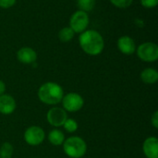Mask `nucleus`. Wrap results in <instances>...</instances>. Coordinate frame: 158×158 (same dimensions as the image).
I'll return each instance as SVG.
<instances>
[{
  "mask_svg": "<svg viewBox=\"0 0 158 158\" xmlns=\"http://www.w3.org/2000/svg\"><path fill=\"white\" fill-rule=\"evenodd\" d=\"M63 127H64L65 131H68L69 133H73L78 130L79 125H78V122L74 118H68L67 120L65 121V123L63 124Z\"/></svg>",
  "mask_w": 158,
  "mask_h": 158,
  "instance_id": "a211bd4d",
  "label": "nucleus"
},
{
  "mask_svg": "<svg viewBox=\"0 0 158 158\" xmlns=\"http://www.w3.org/2000/svg\"><path fill=\"white\" fill-rule=\"evenodd\" d=\"M143 152L147 158H158V139L148 137L143 144Z\"/></svg>",
  "mask_w": 158,
  "mask_h": 158,
  "instance_id": "f8f14e48",
  "label": "nucleus"
},
{
  "mask_svg": "<svg viewBox=\"0 0 158 158\" xmlns=\"http://www.w3.org/2000/svg\"><path fill=\"white\" fill-rule=\"evenodd\" d=\"M151 124L155 129H158V111H155L151 117Z\"/></svg>",
  "mask_w": 158,
  "mask_h": 158,
  "instance_id": "4be33fe9",
  "label": "nucleus"
},
{
  "mask_svg": "<svg viewBox=\"0 0 158 158\" xmlns=\"http://www.w3.org/2000/svg\"><path fill=\"white\" fill-rule=\"evenodd\" d=\"M95 3L96 0H77L79 10H82L84 12L92 11L95 6Z\"/></svg>",
  "mask_w": 158,
  "mask_h": 158,
  "instance_id": "f3484780",
  "label": "nucleus"
},
{
  "mask_svg": "<svg viewBox=\"0 0 158 158\" xmlns=\"http://www.w3.org/2000/svg\"><path fill=\"white\" fill-rule=\"evenodd\" d=\"M117 45H118V50L124 55L131 56L136 52V44L134 40L128 35L119 37L118 40Z\"/></svg>",
  "mask_w": 158,
  "mask_h": 158,
  "instance_id": "1a4fd4ad",
  "label": "nucleus"
},
{
  "mask_svg": "<svg viewBox=\"0 0 158 158\" xmlns=\"http://www.w3.org/2000/svg\"><path fill=\"white\" fill-rule=\"evenodd\" d=\"M14 148L10 143L6 142L0 146V158H12Z\"/></svg>",
  "mask_w": 158,
  "mask_h": 158,
  "instance_id": "dca6fc26",
  "label": "nucleus"
},
{
  "mask_svg": "<svg viewBox=\"0 0 158 158\" xmlns=\"http://www.w3.org/2000/svg\"><path fill=\"white\" fill-rule=\"evenodd\" d=\"M79 44L85 54L93 56L100 55L105 48V40L95 30H85L80 33Z\"/></svg>",
  "mask_w": 158,
  "mask_h": 158,
  "instance_id": "f257e3e1",
  "label": "nucleus"
},
{
  "mask_svg": "<svg viewBox=\"0 0 158 158\" xmlns=\"http://www.w3.org/2000/svg\"><path fill=\"white\" fill-rule=\"evenodd\" d=\"M16 1L17 0H0V7L5 9L9 8L16 4Z\"/></svg>",
  "mask_w": 158,
  "mask_h": 158,
  "instance_id": "412c9836",
  "label": "nucleus"
},
{
  "mask_svg": "<svg viewBox=\"0 0 158 158\" xmlns=\"http://www.w3.org/2000/svg\"><path fill=\"white\" fill-rule=\"evenodd\" d=\"M90 22V18L87 12L82 10L75 11L69 19V27L75 33H81L87 30Z\"/></svg>",
  "mask_w": 158,
  "mask_h": 158,
  "instance_id": "39448f33",
  "label": "nucleus"
},
{
  "mask_svg": "<svg viewBox=\"0 0 158 158\" xmlns=\"http://www.w3.org/2000/svg\"><path fill=\"white\" fill-rule=\"evenodd\" d=\"M17 107L16 100L10 94L0 95V114L7 116L12 114Z\"/></svg>",
  "mask_w": 158,
  "mask_h": 158,
  "instance_id": "9b49d317",
  "label": "nucleus"
},
{
  "mask_svg": "<svg viewBox=\"0 0 158 158\" xmlns=\"http://www.w3.org/2000/svg\"><path fill=\"white\" fill-rule=\"evenodd\" d=\"M62 108L67 112H77L81 110L84 105V99L77 93H69L64 94L62 98Z\"/></svg>",
  "mask_w": 158,
  "mask_h": 158,
  "instance_id": "0eeeda50",
  "label": "nucleus"
},
{
  "mask_svg": "<svg viewBox=\"0 0 158 158\" xmlns=\"http://www.w3.org/2000/svg\"><path fill=\"white\" fill-rule=\"evenodd\" d=\"M37 96L42 103L48 106H56L61 103L64 96V90L58 83L47 81L39 87Z\"/></svg>",
  "mask_w": 158,
  "mask_h": 158,
  "instance_id": "f03ea898",
  "label": "nucleus"
},
{
  "mask_svg": "<svg viewBox=\"0 0 158 158\" xmlns=\"http://www.w3.org/2000/svg\"><path fill=\"white\" fill-rule=\"evenodd\" d=\"M140 78L145 84H155L158 81V71L153 68H146L141 72Z\"/></svg>",
  "mask_w": 158,
  "mask_h": 158,
  "instance_id": "ddd939ff",
  "label": "nucleus"
},
{
  "mask_svg": "<svg viewBox=\"0 0 158 158\" xmlns=\"http://www.w3.org/2000/svg\"><path fill=\"white\" fill-rule=\"evenodd\" d=\"M23 138L28 145L38 146L44 143L45 139V132L43 128L33 125L26 129Z\"/></svg>",
  "mask_w": 158,
  "mask_h": 158,
  "instance_id": "423d86ee",
  "label": "nucleus"
},
{
  "mask_svg": "<svg viewBox=\"0 0 158 158\" xmlns=\"http://www.w3.org/2000/svg\"><path fill=\"white\" fill-rule=\"evenodd\" d=\"M64 153L70 158L83 157L87 152L86 142L79 136H71L63 143Z\"/></svg>",
  "mask_w": 158,
  "mask_h": 158,
  "instance_id": "7ed1b4c3",
  "label": "nucleus"
},
{
  "mask_svg": "<svg viewBox=\"0 0 158 158\" xmlns=\"http://www.w3.org/2000/svg\"><path fill=\"white\" fill-rule=\"evenodd\" d=\"M74 36H75V32L69 26L62 28L58 32V39L62 43L70 42L74 38Z\"/></svg>",
  "mask_w": 158,
  "mask_h": 158,
  "instance_id": "2eb2a0df",
  "label": "nucleus"
},
{
  "mask_svg": "<svg viewBox=\"0 0 158 158\" xmlns=\"http://www.w3.org/2000/svg\"><path fill=\"white\" fill-rule=\"evenodd\" d=\"M17 59L22 64H33L37 60V54L35 50L31 47H21L17 52Z\"/></svg>",
  "mask_w": 158,
  "mask_h": 158,
  "instance_id": "9d476101",
  "label": "nucleus"
},
{
  "mask_svg": "<svg viewBox=\"0 0 158 158\" xmlns=\"http://www.w3.org/2000/svg\"><path fill=\"white\" fill-rule=\"evenodd\" d=\"M138 57L147 63L155 62L158 59V45L153 42H145L136 48Z\"/></svg>",
  "mask_w": 158,
  "mask_h": 158,
  "instance_id": "20e7f679",
  "label": "nucleus"
},
{
  "mask_svg": "<svg viewBox=\"0 0 158 158\" xmlns=\"http://www.w3.org/2000/svg\"><path fill=\"white\" fill-rule=\"evenodd\" d=\"M141 5L145 8H154L158 5V0H140Z\"/></svg>",
  "mask_w": 158,
  "mask_h": 158,
  "instance_id": "aec40b11",
  "label": "nucleus"
},
{
  "mask_svg": "<svg viewBox=\"0 0 158 158\" xmlns=\"http://www.w3.org/2000/svg\"><path fill=\"white\" fill-rule=\"evenodd\" d=\"M48 141L54 146H60L65 141V134L58 129H54L48 133Z\"/></svg>",
  "mask_w": 158,
  "mask_h": 158,
  "instance_id": "4468645a",
  "label": "nucleus"
},
{
  "mask_svg": "<svg viewBox=\"0 0 158 158\" xmlns=\"http://www.w3.org/2000/svg\"><path fill=\"white\" fill-rule=\"evenodd\" d=\"M6 92V84L3 81L0 80V95L4 94Z\"/></svg>",
  "mask_w": 158,
  "mask_h": 158,
  "instance_id": "5701e85b",
  "label": "nucleus"
},
{
  "mask_svg": "<svg viewBox=\"0 0 158 158\" xmlns=\"http://www.w3.org/2000/svg\"><path fill=\"white\" fill-rule=\"evenodd\" d=\"M111 4L118 8H127L131 6L133 0H110Z\"/></svg>",
  "mask_w": 158,
  "mask_h": 158,
  "instance_id": "6ab92c4d",
  "label": "nucleus"
},
{
  "mask_svg": "<svg viewBox=\"0 0 158 158\" xmlns=\"http://www.w3.org/2000/svg\"><path fill=\"white\" fill-rule=\"evenodd\" d=\"M67 118H68L67 111L64 110L62 107H58V106L51 107L46 114L47 122L55 128L62 127L65 121L67 120Z\"/></svg>",
  "mask_w": 158,
  "mask_h": 158,
  "instance_id": "6e6552de",
  "label": "nucleus"
}]
</instances>
